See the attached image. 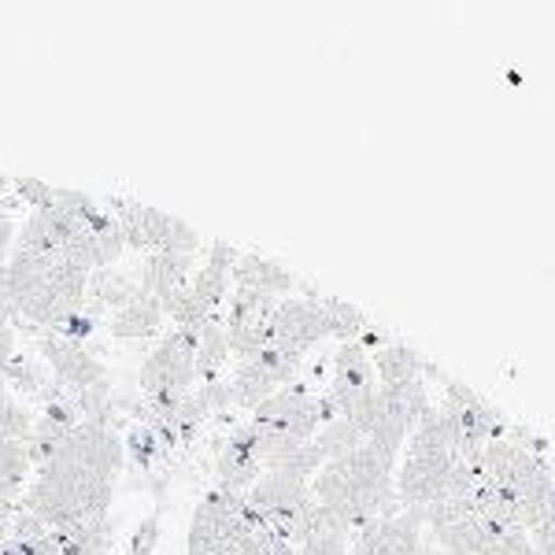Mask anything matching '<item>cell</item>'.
<instances>
[{
  "instance_id": "cell-15",
  "label": "cell",
  "mask_w": 555,
  "mask_h": 555,
  "mask_svg": "<svg viewBox=\"0 0 555 555\" xmlns=\"http://www.w3.org/2000/svg\"><path fill=\"white\" fill-rule=\"evenodd\" d=\"M122 449H127V455L133 460V467H141V470H149L152 463L159 460V437H156V429H152L149 423H141V426H133L127 429V437H122Z\"/></svg>"
},
{
  "instance_id": "cell-11",
  "label": "cell",
  "mask_w": 555,
  "mask_h": 555,
  "mask_svg": "<svg viewBox=\"0 0 555 555\" xmlns=\"http://www.w3.org/2000/svg\"><path fill=\"white\" fill-rule=\"evenodd\" d=\"M315 444H319V452L326 455V463H334V460H345L348 452H356L360 444H366V437L348 423V418L337 415L334 423L322 426L315 434Z\"/></svg>"
},
{
  "instance_id": "cell-22",
  "label": "cell",
  "mask_w": 555,
  "mask_h": 555,
  "mask_svg": "<svg viewBox=\"0 0 555 555\" xmlns=\"http://www.w3.org/2000/svg\"><path fill=\"white\" fill-rule=\"evenodd\" d=\"M500 548H504V555H537L526 530H507L504 537H500Z\"/></svg>"
},
{
  "instance_id": "cell-9",
  "label": "cell",
  "mask_w": 555,
  "mask_h": 555,
  "mask_svg": "<svg viewBox=\"0 0 555 555\" xmlns=\"http://www.w3.org/2000/svg\"><path fill=\"white\" fill-rule=\"evenodd\" d=\"M230 360V341H227V330H222V322L215 319L208 326L201 330V337H196V382H215L222 374V366Z\"/></svg>"
},
{
  "instance_id": "cell-14",
  "label": "cell",
  "mask_w": 555,
  "mask_h": 555,
  "mask_svg": "<svg viewBox=\"0 0 555 555\" xmlns=\"http://www.w3.org/2000/svg\"><path fill=\"white\" fill-rule=\"evenodd\" d=\"M12 248H15V256H56L60 253L56 241H52L49 227H44V219L38 211L23 222V230L15 234Z\"/></svg>"
},
{
  "instance_id": "cell-5",
  "label": "cell",
  "mask_w": 555,
  "mask_h": 555,
  "mask_svg": "<svg viewBox=\"0 0 555 555\" xmlns=\"http://www.w3.org/2000/svg\"><path fill=\"white\" fill-rule=\"evenodd\" d=\"M159 326H164V308H159V300L145 297V293L133 304H127V308L112 311V319H107V330L119 341H149V337L159 334Z\"/></svg>"
},
{
  "instance_id": "cell-1",
  "label": "cell",
  "mask_w": 555,
  "mask_h": 555,
  "mask_svg": "<svg viewBox=\"0 0 555 555\" xmlns=\"http://www.w3.org/2000/svg\"><path fill=\"white\" fill-rule=\"evenodd\" d=\"M196 337L190 330H175L167 341L156 345V352H149V360L141 363V392L156 397V392H190L196 382Z\"/></svg>"
},
{
  "instance_id": "cell-25",
  "label": "cell",
  "mask_w": 555,
  "mask_h": 555,
  "mask_svg": "<svg viewBox=\"0 0 555 555\" xmlns=\"http://www.w3.org/2000/svg\"><path fill=\"white\" fill-rule=\"evenodd\" d=\"M411 555H441V548H434V544H418V552H411Z\"/></svg>"
},
{
  "instance_id": "cell-17",
  "label": "cell",
  "mask_w": 555,
  "mask_h": 555,
  "mask_svg": "<svg viewBox=\"0 0 555 555\" xmlns=\"http://www.w3.org/2000/svg\"><path fill=\"white\" fill-rule=\"evenodd\" d=\"M12 190L23 196V204H30L34 211H44L56 204V185L38 182V178H12Z\"/></svg>"
},
{
  "instance_id": "cell-26",
  "label": "cell",
  "mask_w": 555,
  "mask_h": 555,
  "mask_svg": "<svg viewBox=\"0 0 555 555\" xmlns=\"http://www.w3.org/2000/svg\"><path fill=\"white\" fill-rule=\"evenodd\" d=\"M348 555H352V552H348Z\"/></svg>"
},
{
  "instance_id": "cell-19",
  "label": "cell",
  "mask_w": 555,
  "mask_h": 555,
  "mask_svg": "<svg viewBox=\"0 0 555 555\" xmlns=\"http://www.w3.org/2000/svg\"><path fill=\"white\" fill-rule=\"evenodd\" d=\"M93 241H96V267H115L119 256L127 253V237H122L119 222L112 230H104V234H96Z\"/></svg>"
},
{
  "instance_id": "cell-21",
  "label": "cell",
  "mask_w": 555,
  "mask_h": 555,
  "mask_svg": "<svg viewBox=\"0 0 555 555\" xmlns=\"http://www.w3.org/2000/svg\"><path fill=\"white\" fill-rule=\"evenodd\" d=\"M352 548V537H341V533H322V537H308L300 544V555H348Z\"/></svg>"
},
{
  "instance_id": "cell-13",
  "label": "cell",
  "mask_w": 555,
  "mask_h": 555,
  "mask_svg": "<svg viewBox=\"0 0 555 555\" xmlns=\"http://www.w3.org/2000/svg\"><path fill=\"white\" fill-rule=\"evenodd\" d=\"M0 374H4L8 389H20V392H26V397H38L44 385H49V374H44L41 363L26 352H15L12 360L0 366Z\"/></svg>"
},
{
  "instance_id": "cell-18",
  "label": "cell",
  "mask_w": 555,
  "mask_h": 555,
  "mask_svg": "<svg viewBox=\"0 0 555 555\" xmlns=\"http://www.w3.org/2000/svg\"><path fill=\"white\" fill-rule=\"evenodd\" d=\"M159 515H149V518H141L138 522V530L130 533V541H127V555H152L156 552V544H159Z\"/></svg>"
},
{
  "instance_id": "cell-16",
  "label": "cell",
  "mask_w": 555,
  "mask_h": 555,
  "mask_svg": "<svg viewBox=\"0 0 555 555\" xmlns=\"http://www.w3.org/2000/svg\"><path fill=\"white\" fill-rule=\"evenodd\" d=\"M193 392H196V400H201V408L208 411V418L234 408V389H230V378L227 382H222V378L204 382V385H196Z\"/></svg>"
},
{
  "instance_id": "cell-3",
  "label": "cell",
  "mask_w": 555,
  "mask_h": 555,
  "mask_svg": "<svg viewBox=\"0 0 555 555\" xmlns=\"http://www.w3.org/2000/svg\"><path fill=\"white\" fill-rule=\"evenodd\" d=\"M230 282H234L237 289L263 293V297H278V300H285V293L300 289L297 274L285 271L282 263H274V259H267L259 253H241L234 271H230Z\"/></svg>"
},
{
  "instance_id": "cell-6",
  "label": "cell",
  "mask_w": 555,
  "mask_h": 555,
  "mask_svg": "<svg viewBox=\"0 0 555 555\" xmlns=\"http://www.w3.org/2000/svg\"><path fill=\"white\" fill-rule=\"evenodd\" d=\"M371 363H374V374H378V385H404V382L423 378V371H426V360L404 341L382 345Z\"/></svg>"
},
{
  "instance_id": "cell-23",
  "label": "cell",
  "mask_w": 555,
  "mask_h": 555,
  "mask_svg": "<svg viewBox=\"0 0 555 555\" xmlns=\"http://www.w3.org/2000/svg\"><path fill=\"white\" fill-rule=\"evenodd\" d=\"M15 241V222H12V215L8 219H0V271H4V263H8V245Z\"/></svg>"
},
{
  "instance_id": "cell-10",
  "label": "cell",
  "mask_w": 555,
  "mask_h": 555,
  "mask_svg": "<svg viewBox=\"0 0 555 555\" xmlns=\"http://www.w3.org/2000/svg\"><path fill=\"white\" fill-rule=\"evenodd\" d=\"M227 289H230V271H222V267H211L204 263L196 278L190 282V293L193 300L201 304L204 311H208L211 319H219V308L227 304Z\"/></svg>"
},
{
  "instance_id": "cell-7",
  "label": "cell",
  "mask_w": 555,
  "mask_h": 555,
  "mask_svg": "<svg viewBox=\"0 0 555 555\" xmlns=\"http://www.w3.org/2000/svg\"><path fill=\"white\" fill-rule=\"evenodd\" d=\"M86 297L101 300L107 311H119L141 297V285H138V278H130L127 271H119V267H96V271H89Z\"/></svg>"
},
{
  "instance_id": "cell-8",
  "label": "cell",
  "mask_w": 555,
  "mask_h": 555,
  "mask_svg": "<svg viewBox=\"0 0 555 555\" xmlns=\"http://www.w3.org/2000/svg\"><path fill=\"white\" fill-rule=\"evenodd\" d=\"M230 389H234V408L256 411L267 397H274L282 385H278V378L267 366H259L256 360H241L234 378H230Z\"/></svg>"
},
{
  "instance_id": "cell-12",
  "label": "cell",
  "mask_w": 555,
  "mask_h": 555,
  "mask_svg": "<svg viewBox=\"0 0 555 555\" xmlns=\"http://www.w3.org/2000/svg\"><path fill=\"white\" fill-rule=\"evenodd\" d=\"M322 311H326V319H330V337H337V341H356V337L371 326L363 311L341 297H322Z\"/></svg>"
},
{
  "instance_id": "cell-4",
  "label": "cell",
  "mask_w": 555,
  "mask_h": 555,
  "mask_svg": "<svg viewBox=\"0 0 555 555\" xmlns=\"http://www.w3.org/2000/svg\"><path fill=\"white\" fill-rule=\"evenodd\" d=\"M190 263H193V256H182V253H149L145 263H141V274H138L141 293L152 300H167L175 289L185 285Z\"/></svg>"
},
{
  "instance_id": "cell-24",
  "label": "cell",
  "mask_w": 555,
  "mask_h": 555,
  "mask_svg": "<svg viewBox=\"0 0 555 555\" xmlns=\"http://www.w3.org/2000/svg\"><path fill=\"white\" fill-rule=\"evenodd\" d=\"M15 352H20V348H15V326H0V366L12 360Z\"/></svg>"
},
{
  "instance_id": "cell-20",
  "label": "cell",
  "mask_w": 555,
  "mask_h": 555,
  "mask_svg": "<svg viewBox=\"0 0 555 555\" xmlns=\"http://www.w3.org/2000/svg\"><path fill=\"white\" fill-rule=\"evenodd\" d=\"M96 326H101V322H93V319H86L82 311H70V315H64L60 319V326L52 330V334L56 337H64V341H75V345H86L89 337L96 334Z\"/></svg>"
},
{
  "instance_id": "cell-2",
  "label": "cell",
  "mask_w": 555,
  "mask_h": 555,
  "mask_svg": "<svg viewBox=\"0 0 555 555\" xmlns=\"http://www.w3.org/2000/svg\"><path fill=\"white\" fill-rule=\"evenodd\" d=\"M38 352L44 356V363L52 366V378H56L64 389L70 392H82L89 385L96 382H107V366L89 352L86 345H75V341H64V337L49 334V330H26Z\"/></svg>"
}]
</instances>
